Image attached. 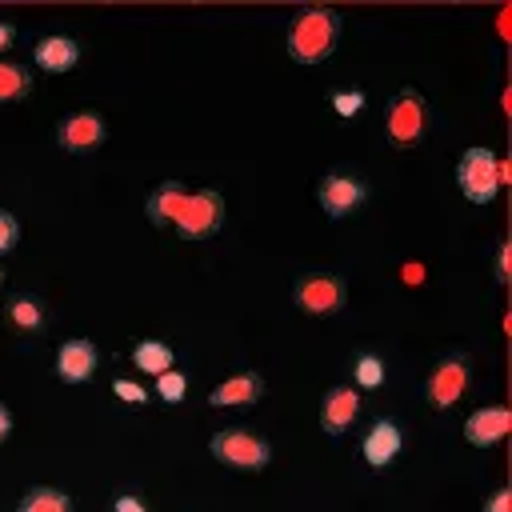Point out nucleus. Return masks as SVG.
Returning <instances> with one entry per match:
<instances>
[{
    "instance_id": "39448f33",
    "label": "nucleus",
    "mask_w": 512,
    "mask_h": 512,
    "mask_svg": "<svg viewBox=\"0 0 512 512\" xmlns=\"http://www.w3.org/2000/svg\"><path fill=\"white\" fill-rule=\"evenodd\" d=\"M468 380H472V360H468L464 352H448V356H440L436 368L428 372V380H424V400H428L432 408L448 412V408H456L460 396L468 392Z\"/></svg>"
},
{
    "instance_id": "6e6552de",
    "label": "nucleus",
    "mask_w": 512,
    "mask_h": 512,
    "mask_svg": "<svg viewBox=\"0 0 512 512\" xmlns=\"http://www.w3.org/2000/svg\"><path fill=\"white\" fill-rule=\"evenodd\" d=\"M104 140H108V124H104V116L92 112V108L68 112V116L56 124V144H60L64 152H72V156H88V152H96Z\"/></svg>"
},
{
    "instance_id": "412c9836",
    "label": "nucleus",
    "mask_w": 512,
    "mask_h": 512,
    "mask_svg": "<svg viewBox=\"0 0 512 512\" xmlns=\"http://www.w3.org/2000/svg\"><path fill=\"white\" fill-rule=\"evenodd\" d=\"M380 384H384V360H380L376 352H360V356L352 360V388L372 392V388H380Z\"/></svg>"
},
{
    "instance_id": "f03ea898",
    "label": "nucleus",
    "mask_w": 512,
    "mask_h": 512,
    "mask_svg": "<svg viewBox=\"0 0 512 512\" xmlns=\"http://www.w3.org/2000/svg\"><path fill=\"white\" fill-rule=\"evenodd\" d=\"M504 180H508V168L492 148H464V156L456 164V184H460L464 200L488 204V200H496Z\"/></svg>"
},
{
    "instance_id": "cd10ccee",
    "label": "nucleus",
    "mask_w": 512,
    "mask_h": 512,
    "mask_svg": "<svg viewBox=\"0 0 512 512\" xmlns=\"http://www.w3.org/2000/svg\"><path fill=\"white\" fill-rule=\"evenodd\" d=\"M112 512H148V504H144L136 492H120V496L112 500Z\"/></svg>"
},
{
    "instance_id": "2f4dec72",
    "label": "nucleus",
    "mask_w": 512,
    "mask_h": 512,
    "mask_svg": "<svg viewBox=\"0 0 512 512\" xmlns=\"http://www.w3.org/2000/svg\"><path fill=\"white\" fill-rule=\"evenodd\" d=\"M0 292H4V268H0Z\"/></svg>"
},
{
    "instance_id": "c85d7f7f",
    "label": "nucleus",
    "mask_w": 512,
    "mask_h": 512,
    "mask_svg": "<svg viewBox=\"0 0 512 512\" xmlns=\"http://www.w3.org/2000/svg\"><path fill=\"white\" fill-rule=\"evenodd\" d=\"M16 44V24H8V20H0V52H8Z\"/></svg>"
},
{
    "instance_id": "9b49d317",
    "label": "nucleus",
    "mask_w": 512,
    "mask_h": 512,
    "mask_svg": "<svg viewBox=\"0 0 512 512\" xmlns=\"http://www.w3.org/2000/svg\"><path fill=\"white\" fill-rule=\"evenodd\" d=\"M360 416V388L352 384H332L320 400V428L328 436H344Z\"/></svg>"
},
{
    "instance_id": "dca6fc26",
    "label": "nucleus",
    "mask_w": 512,
    "mask_h": 512,
    "mask_svg": "<svg viewBox=\"0 0 512 512\" xmlns=\"http://www.w3.org/2000/svg\"><path fill=\"white\" fill-rule=\"evenodd\" d=\"M260 396H264V376L260 372H236L208 392V404L212 408H244V404H256Z\"/></svg>"
},
{
    "instance_id": "4468645a",
    "label": "nucleus",
    "mask_w": 512,
    "mask_h": 512,
    "mask_svg": "<svg viewBox=\"0 0 512 512\" xmlns=\"http://www.w3.org/2000/svg\"><path fill=\"white\" fill-rule=\"evenodd\" d=\"M512 432V412L504 404H488V408H476L468 420H464V440L472 448H488V444H500L504 436Z\"/></svg>"
},
{
    "instance_id": "5701e85b",
    "label": "nucleus",
    "mask_w": 512,
    "mask_h": 512,
    "mask_svg": "<svg viewBox=\"0 0 512 512\" xmlns=\"http://www.w3.org/2000/svg\"><path fill=\"white\" fill-rule=\"evenodd\" d=\"M328 100H332V112H336V116H356V112H364V104H368V96H364L360 88H332Z\"/></svg>"
},
{
    "instance_id": "f257e3e1",
    "label": "nucleus",
    "mask_w": 512,
    "mask_h": 512,
    "mask_svg": "<svg viewBox=\"0 0 512 512\" xmlns=\"http://www.w3.org/2000/svg\"><path fill=\"white\" fill-rule=\"evenodd\" d=\"M340 12L336 8H300L296 20L288 24V56L300 64H320L336 52L340 44Z\"/></svg>"
},
{
    "instance_id": "ddd939ff",
    "label": "nucleus",
    "mask_w": 512,
    "mask_h": 512,
    "mask_svg": "<svg viewBox=\"0 0 512 512\" xmlns=\"http://www.w3.org/2000/svg\"><path fill=\"white\" fill-rule=\"evenodd\" d=\"M32 64H36L40 72H52V76L72 72V68L80 64V40H72V36H64V32H48V36H40V40L32 44Z\"/></svg>"
},
{
    "instance_id": "4be33fe9",
    "label": "nucleus",
    "mask_w": 512,
    "mask_h": 512,
    "mask_svg": "<svg viewBox=\"0 0 512 512\" xmlns=\"http://www.w3.org/2000/svg\"><path fill=\"white\" fill-rule=\"evenodd\" d=\"M184 392H188V376H184V372L168 368V372H160V376H156V396H160L164 404H180V400H184Z\"/></svg>"
},
{
    "instance_id": "20e7f679",
    "label": "nucleus",
    "mask_w": 512,
    "mask_h": 512,
    "mask_svg": "<svg viewBox=\"0 0 512 512\" xmlns=\"http://www.w3.org/2000/svg\"><path fill=\"white\" fill-rule=\"evenodd\" d=\"M208 452H212V460H220L228 468H240V472H260L272 460V444L252 428H220V432H212Z\"/></svg>"
},
{
    "instance_id": "1a4fd4ad",
    "label": "nucleus",
    "mask_w": 512,
    "mask_h": 512,
    "mask_svg": "<svg viewBox=\"0 0 512 512\" xmlns=\"http://www.w3.org/2000/svg\"><path fill=\"white\" fill-rule=\"evenodd\" d=\"M364 200H368V184H364L360 176H352V172H324L320 184H316V204H320L332 220L348 216V212L360 208Z\"/></svg>"
},
{
    "instance_id": "423d86ee",
    "label": "nucleus",
    "mask_w": 512,
    "mask_h": 512,
    "mask_svg": "<svg viewBox=\"0 0 512 512\" xmlns=\"http://www.w3.org/2000/svg\"><path fill=\"white\" fill-rule=\"evenodd\" d=\"M292 300L308 316H336L348 304V284L336 272H308L292 284Z\"/></svg>"
},
{
    "instance_id": "a211bd4d",
    "label": "nucleus",
    "mask_w": 512,
    "mask_h": 512,
    "mask_svg": "<svg viewBox=\"0 0 512 512\" xmlns=\"http://www.w3.org/2000/svg\"><path fill=\"white\" fill-rule=\"evenodd\" d=\"M16 512H72V496L52 488V484H36V488H28L20 496Z\"/></svg>"
},
{
    "instance_id": "2eb2a0df",
    "label": "nucleus",
    "mask_w": 512,
    "mask_h": 512,
    "mask_svg": "<svg viewBox=\"0 0 512 512\" xmlns=\"http://www.w3.org/2000/svg\"><path fill=\"white\" fill-rule=\"evenodd\" d=\"M188 196H192L188 184H180V180H164V184H156V188L148 192V200H144V216H148L156 228L176 224L180 212H184V204H188Z\"/></svg>"
},
{
    "instance_id": "aec40b11",
    "label": "nucleus",
    "mask_w": 512,
    "mask_h": 512,
    "mask_svg": "<svg viewBox=\"0 0 512 512\" xmlns=\"http://www.w3.org/2000/svg\"><path fill=\"white\" fill-rule=\"evenodd\" d=\"M32 92V68L16 60H0V104H16Z\"/></svg>"
},
{
    "instance_id": "9d476101",
    "label": "nucleus",
    "mask_w": 512,
    "mask_h": 512,
    "mask_svg": "<svg viewBox=\"0 0 512 512\" xmlns=\"http://www.w3.org/2000/svg\"><path fill=\"white\" fill-rule=\"evenodd\" d=\"M96 368H100V348L92 340L72 336V340H64L56 348V376L64 384H84V380L96 376Z\"/></svg>"
},
{
    "instance_id": "7ed1b4c3",
    "label": "nucleus",
    "mask_w": 512,
    "mask_h": 512,
    "mask_svg": "<svg viewBox=\"0 0 512 512\" xmlns=\"http://www.w3.org/2000/svg\"><path fill=\"white\" fill-rule=\"evenodd\" d=\"M384 132H388V144L392 148H412L428 136V100L420 88L404 84L392 104H388V116H384Z\"/></svg>"
},
{
    "instance_id": "f8f14e48",
    "label": "nucleus",
    "mask_w": 512,
    "mask_h": 512,
    "mask_svg": "<svg viewBox=\"0 0 512 512\" xmlns=\"http://www.w3.org/2000/svg\"><path fill=\"white\" fill-rule=\"evenodd\" d=\"M400 448H404V428H400L392 416L372 420V428H368L364 440H360V456H364L368 468H388V464L400 456Z\"/></svg>"
},
{
    "instance_id": "6ab92c4d",
    "label": "nucleus",
    "mask_w": 512,
    "mask_h": 512,
    "mask_svg": "<svg viewBox=\"0 0 512 512\" xmlns=\"http://www.w3.org/2000/svg\"><path fill=\"white\" fill-rule=\"evenodd\" d=\"M172 360H176V352H172L164 340H140V344L132 348V364H136L140 372H148L152 380H156L160 372H168Z\"/></svg>"
},
{
    "instance_id": "c756f323",
    "label": "nucleus",
    "mask_w": 512,
    "mask_h": 512,
    "mask_svg": "<svg viewBox=\"0 0 512 512\" xmlns=\"http://www.w3.org/2000/svg\"><path fill=\"white\" fill-rule=\"evenodd\" d=\"M12 436V412H8V404H0V444Z\"/></svg>"
},
{
    "instance_id": "7c9ffc66",
    "label": "nucleus",
    "mask_w": 512,
    "mask_h": 512,
    "mask_svg": "<svg viewBox=\"0 0 512 512\" xmlns=\"http://www.w3.org/2000/svg\"><path fill=\"white\" fill-rule=\"evenodd\" d=\"M404 280H408V284H420V280H424V268H412V264H408V268H404Z\"/></svg>"
},
{
    "instance_id": "bb28decb",
    "label": "nucleus",
    "mask_w": 512,
    "mask_h": 512,
    "mask_svg": "<svg viewBox=\"0 0 512 512\" xmlns=\"http://www.w3.org/2000/svg\"><path fill=\"white\" fill-rule=\"evenodd\" d=\"M484 512H512V488H508V484H500V488L488 496Z\"/></svg>"
},
{
    "instance_id": "b1692460",
    "label": "nucleus",
    "mask_w": 512,
    "mask_h": 512,
    "mask_svg": "<svg viewBox=\"0 0 512 512\" xmlns=\"http://www.w3.org/2000/svg\"><path fill=\"white\" fill-rule=\"evenodd\" d=\"M112 392H116L120 400H128V404H148V396H152L144 384H136V380H124V376H120V380H112Z\"/></svg>"
},
{
    "instance_id": "a878e982",
    "label": "nucleus",
    "mask_w": 512,
    "mask_h": 512,
    "mask_svg": "<svg viewBox=\"0 0 512 512\" xmlns=\"http://www.w3.org/2000/svg\"><path fill=\"white\" fill-rule=\"evenodd\" d=\"M508 260H512V244L500 240V244H496V272H492L496 284H508Z\"/></svg>"
},
{
    "instance_id": "f3484780",
    "label": "nucleus",
    "mask_w": 512,
    "mask_h": 512,
    "mask_svg": "<svg viewBox=\"0 0 512 512\" xmlns=\"http://www.w3.org/2000/svg\"><path fill=\"white\" fill-rule=\"evenodd\" d=\"M8 324L16 328V332H40L44 324H48V312H44V300L40 296H32V292H16V296H8Z\"/></svg>"
},
{
    "instance_id": "393cba45",
    "label": "nucleus",
    "mask_w": 512,
    "mask_h": 512,
    "mask_svg": "<svg viewBox=\"0 0 512 512\" xmlns=\"http://www.w3.org/2000/svg\"><path fill=\"white\" fill-rule=\"evenodd\" d=\"M16 240H20V220H16L12 212H4V208H0V256H4V252H12V248H16Z\"/></svg>"
},
{
    "instance_id": "0eeeda50",
    "label": "nucleus",
    "mask_w": 512,
    "mask_h": 512,
    "mask_svg": "<svg viewBox=\"0 0 512 512\" xmlns=\"http://www.w3.org/2000/svg\"><path fill=\"white\" fill-rule=\"evenodd\" d=\"M224 228V196L216 188H200L188 196L180 220H176V232L184 240H208Z\"/></svg>"
}]
</instances>
